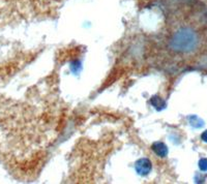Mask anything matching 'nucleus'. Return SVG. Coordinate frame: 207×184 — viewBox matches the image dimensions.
Instances as JSON below:
<instances>
[{
  "instance_id": "nucleus-1",
  "label": "nucleus",
  "mask_w": 207,
  "mask_h": 184,
  "mask_svg": "<svg viewBox=\"0 0 207 184\" xmlns=\"http://www.w3.org/2000/svg\"><path fill=\"white\" fill-rule=\"evenodd\" d=\"M200 169L202 170V171H206L207 170V159L204 158V159H201L200 160Z\"/></svg>"
},
{
  "instance_id": "nucleus-2",
  "label": "nucleus",
  "mask_w": 207,
  "mask_h": 184,
  "mask_svg": "<svg viewBox=\"0 0 207 184\" xmlns=\"http://www.w3.org/2000/svg\"><path fill=\"white\" fill-rule=\"evenodd\" d=\"M202 139H203V141H206L207 142V130L202 135Z\"/></svg>"
}]
</instances>
